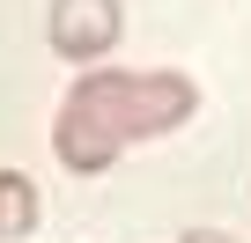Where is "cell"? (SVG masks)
Returning <instances> with one entry per match:
<instances>
[{
	"label": "cell",
	"instance_id": "7a4b0ae2",
	"mask_svg": "<svg viewBox=\"0 0 251 243\" xmlns=\"http://www.w3.org/2000/svg\"><path fill=\"white\" fill-rule=\"evenodd\" d=\"M52 52L59 59H103L111 44H118V30H126V15H118V0H52Z\"/></svg>",
	"mask_w": 251,
	"mask_h": 243
},
{
	"label": "cell",
	"instance_id": "277c9868",
	"mask_svg": "<svg viewBox=\"0 0 251 243\" xmlns=\"http://www.w3.org/2000/svg\"><path fill=\"white\" fill-rule=\"evenodd\" d=\"M185 243H236V236H222V228H192Z\"/></svg>",
	"mask_w": 251,
	"mask_h": 243
},
{
	"label": "cell",
	"instance_id": "5b68a950",
	"mask_svg": "<svg viewBox=\"0 0 251 243\" xmlns=\"http://www.w3.org/2000/svg\"><path fill=\"white\" fill-rule=\"evenodd\" d=\"M0 243H8V236H0Z\"/></svg>",
	"mask_w": 251,
	"mask_h": 243
},
{
	"label": "cell",
	"instance_id": "3957f363",
	"mask_svg": "<svg viewBox=\"0 0 251 243\" xmlns=\"http://www.w3.org/2000/svg\"><path fill=\"white\" fill-rule=\"evenodd\" d=\"M37 228V184L23 177V170H0V236H30Z\"/></svg>",
	"mask_w": 251,
	"mask_h": 243
},
{
	"label": "cell",
	"instance_id": "6da1fadb",
	"mask_svg": "<svg viewBox=\"0 0 251 243\" xmlns=\"http://www.w3.org/2000/svg\"><path fill=\"white\" fill-rule=\"evenodd\" d=\"M200 110V88L185 74H126V66H89L67 103H59V126H52V148L74 177H96L111 170L133 140H163L177 133L185 118Z\"/></svg>",
	"mask_w": 251,
	"mask_h": 243
}]
</instances>
